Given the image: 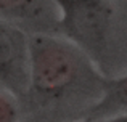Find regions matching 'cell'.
I'll return each instance as SVG.
<instances>
[{
	"instance_id": "277c9868",
	"label": "cell",
	"mask_w": 127,
	"mask_h": 122,
	"mask_svg": "<svg viewBox=\"0 0 127 122\" xmlns=\"http://www.w3.org/2000/svg\"><path fill=\"white\" fill-rule=\"evenodd\" d=\"M103 100L89 111L87 121H100L127 113V74L118 79L103 80Z\"/></svg>"
},
{
	"instance_id": "3957f363",
	"label": "cell",
	"mask_w": 127,
	"mask_h": 122,
	"mask_svg": "<svg viewBox=\"0 0 127 122\" xmlns=\"http://www.w3.org/2000/svg\"><path fill=\"white\" fill-rule=\"evenodd\" d=\"M0 85L16 95L29 87V40L5 19H0Z\"/></svg>"
},
{
	"instance_id": "6da1fadb",
	"label": "cell",
	"mask_w": 127,
	"mask_h": 122,
	"mask_svg": "<svg viewBox=\"0 0 127 122\" xmlns=\"http://www.w3.org/2000/svg\"><path fill=\"white\" fill-rule=\"evenodd\" d=\"M76 51L61 40L47 35L29 39V87L39 95L64 92L77 77Z\"/></svg>"
},
{
	"instance_id": "8992f818",
	"label": "cell",
	"mask_w": 127,
	"mask_h": 122,
	"mask_svg": "<svg viewBox=\"0 0 127 122\" xmlns=\"http://www.w3.org/2000/svg\"><path fill=\"white\" fill-rule=\"evenodd\" d=\"M16 119H18V113L15 104L0 93V122H16Z\"/></svg>"
},
{
	"instance_id": "7a4b0ae2",
	"label": "cell",
	"mask_w": 127,
	"mask_h": 122,
	"mask_svg": "<svg viewBox=\"0 0 127 122\" xmlns=\"http://www.w3.org/2000/svg\"><path fill=\"white\" fill-rule=\"evenodd\" d=\"M61 11L60 29L85 51H96L105 45L111 21L108 0H53Z\"/></svg>"
},
{
	"instance_id": "5b68a950",
	"label": "cell",
	"mask_w": 127,
	"mask_h": 122,
	"mask_svg": "<svg viewBox=\"0 0 127 122\" xmlns=\"http://www.w3.org/2000/svg\"><path fill=\"white\" fill-rule=\"evenodd\" d=\"M42 11L43 0H0V16L5 19H29Z\"/></svg>"
},
{
	"instance_id": "52a82bcc",
	"label": "cell",
	"mask_w": 127,
	"mask_h": 122,
	"mask_svg": "<svg viewBox=\"0 0 127 122\" xmlns=\"http://www.w3.org/2000/svg\"><path fill=\"white\" fill-rule=\"evenodd\" d=\"M87 122H127V113L121 114V116L108 117V119H100V121H87Z\"/></svg>"
}]
</instances>
